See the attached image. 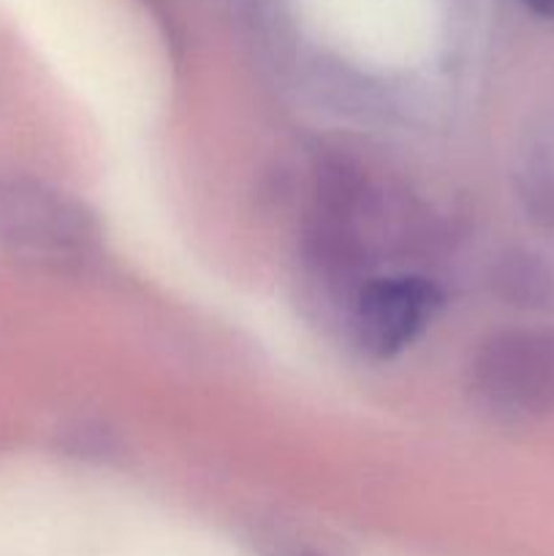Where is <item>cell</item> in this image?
Segmentation results:
<instances>
[{
	"label": "cell",
	"instance_id": "cell-1",
	"mask_svg": "<svg viewBox=\"0 0 554 556\" xmlns=\"http://www.w3.org/2000/svg\"><path fill=\"white\" fill-rule=\"evenodd\" d=\"M476 389L508 413L554 410V329L508 331L481 348Z\"/></svg>",
	"mask_w": 554,
	"mask_h": 556
},
{
	"label": "cell",
	"instance_id": "cell-2",
	"mask_svg": "<svg viewBox=\"0 0 554 556\" xmlns=\"http://www.w3.org/2000/svg\"><path fill=\"white\" fill-rule=\"evenodd\" d=\"M440 307L443 293L424 277H378L362 288L353 307L358 348L373 358L396 356L421 337Z\"/></svg>",
	"mask_w": 554,
	"mask_h": 556
},
{
	"label": "cell",
	"instance_id": "cell-3",
	"mask_svg": "<svg viewBox=\"0 0 554 556\" xmlns=\"http://www.w3.org/2000/svg\"><path fill=\"white\" fill-rule=\"evenodd\" d=\"M500 296L525 309L554 307V271L530 253H511L494 275Z\"/></svg>",
	"mask_w": 554,
	"mask_h": 556
},
{
	"label": "cell",
	"instance_id": "cell-4",
	"mask_svg": "<svg viewBox=\"0 0 554 556\" xmlns=\"http://www.w3.org/2000/svg\"><path fill=\"white\" fill-rule=\"evenodd\" d=\"M532 14L546 16V20H554V0H521Z\"/></svg>",
	"mask_w": 554,
	"mask_h": 556
},
{
	"label": "cell",
	"instance_id": "cell-5",
	"mask_svg": "<svg viewBox=\"0 0 554 556\" xmlns=\"http://www.w3.org/2000/svg\"><path fill=\"white\" fill-rule=\"evenodd\" d=\"M291 556H318V554H291Z\"/></svg>",
	"mask_w": 554,
	"mask_h": 556
}]
</instances>
